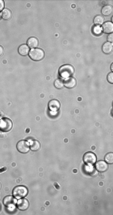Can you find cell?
Segmentation results:
<instances>
[{
    "mask_svg": "<svg viewBox=\"0 0 113 215\" xmlns=\"http://www.w3.org/2000/svg\"><path fill=\"white\" fill-rule=\"evenodd\" d=\"M107 80H108L109 83H113V73L110 72L108 74V76H107Z\"/></svg>",
    "mask_w": 113,
    "mask_h": 215,
    "instance_id": "cb8c5ba5",
    "label": "cell"
},
{
    "mask_svg": "<svg viewBox=\"0 0 113 215\" xmlns=\"http://www.w3.org/2000/svg\"><path fill=\"white\" fill-rule=\"evenodd\" d=\"M0 188H1V183H0Z\"/></svg>",
    "mask_w": 113,
    "mask_h": 215,
    "instance_id": "f1b7e54d",
    "label": "cell"
},
{
    "mask_svg": "<svg viewBox=\"0 0 113 215\" xmlns=\"http://www.w3.org/2000/svg\"><path fill=\"white\" fill-rule=\"evenodd\" d=\"M28 194V189L25 186H17L13 189V196L15 199H20V198H24Z\"/></svg>",
    "mask_w": 113,
    "mask_h": 215,
    "instance_id": "3957f363",
    "label": "cell"
},
{
    "mask_svg": "<svg viewBox=\"0 0 113 215\" xmlns=\"http://www.w3.org/2000/svg\"><path fill=\"white\" fill-rule=\"evenodd\" d=\"M83 161L86 164H94L96 162V156L94 153L92 152H87L84 154L83 156Z\"/></svg>",
    "mask_w": 113,
    "mask_h": 215,
    "instance_id": "8992f818",
    "label": "cell"
},
{
    "mask_svg": "<svg viewBox=\"0 0 113 215\" xmlns=\"http://www.w3.org/2000/svg\"><path fill=\"white\" fill-rule=\"evenodd\" d=\"M84 171L88 173V174H92V172H94V168H93L92 164H86L84 166Z\"/></svg>",
    "mask_w": 113,
    "mask_h": 215,
    "instance_id": "7402d4cb",
    "label": "cell"
},
{
    "mask_svg": "<svg viewBox=\"0 0 113 215\" xmlns=\"http://www.w3.org/2000/svg\"><path fill=\"white\" fill-rule=\"evenodd\" d=\"M92 33L96 36H99V35H101V33H102V28H101V26L99 25H95L94 27L92 28Z\"/></svg>",
    "mask_w": 113,
    "mask_h": 215,
    "instance_id": "d6986e66",
    "label": "cell"
},
{
    "mask_svg": "<svg viewBox=\"0 0 113 215\" xmlns=\"http://www.w3.org/2000/svg\"><path fill=\"white\" fill-rule=\"evenodd\" d=\"M17 150L20 153H27L30 150V146L28 142L25 141V140H20L17 143Z\"/></svg>",
    "mask_w": 113,
    "mask_h": 215,
    "instance_id": "5b68a950",
    "label": "cell"
},
{
    "mask_svg": "<svg viewBox=\"0 0 113 215\" xmlns=\"http://www.w3.org/2000/svg\"><path fill=\"white\" fill-rule=\"evenodd\" d=\"M74 73V68L71 65H63L60 67L59 69V76L61 77V79H67L72 77Z\"/></svg>",
    "mask_w": 113,
    "mask_h": 215,
    "instance_id": "6da1fadb",
    "label": "cell"
},
{
    "mask_svg": "<svg viewBox=\"0 0 113 215\" xmlns=\"http://www.w3.org/2000/svg\"><path fill=\"white\" fill-rule=\"evenodd\" d=\"M63 83H64V86L66 88H69V89H71V88H74L76 86V79L74 78V77H70V78H67V79H65V81H63Z\"/></svg>",
    "mask_w": 113,
    "mask_h": 215,
    "instance_id": "9c48e42d",
    "label": "cell"
},
{
    "mask_svg": "<svg viewBox=\"0 0 113 215\" xmlns=\"http://www.w3.org/2000/svg\"><path fill=\"white\" fill-rule=\"evenodd\" d=\"M29 47L27 46V44H22L18 47V52L19 54L22 55V56H26V55H28L29 53Z\"/></svg>",
    "mask_w": 113,
    "mask_h": 215,
    "instance_id": "4fadbf2b",
    "label": "cell"
},
{
    "mask_svg": "<svg viewBox=\"0 0 113 215\" xmlns=\"http://www.w3.org/2000/svg\"><path fill=\"white\" fill-rule=\"evenodd\" d=\"M3 52H4L3 48H2L1 46H0V56H1V55H3Z\"/></svg>",
    "mask_w": 113,
    "mask_h": 215,
    "instance_id": "83f0119b",
    "label": "cell"
},
{
    "mask_svg": "<svg viewBox=\"0 0 113 215\" xmlns=\"http://www.w3.org/2000/svg\"><path fill=\"white\" fill-rule=\"evenodd\" d=\"M15 209V204H10V205H7V210L9 212H13Z\"/></svg>",
    "mask_w": 113,
    "mask_h": 215,
    "instance_id": "d4e9b609",
    "label": "cell"
},
{
    "mask_svg": "<svg viewBox=\"0 0 113 215\" xmlns=\"http://www.w3.org/2000/svg\"><path fill=\"white\" fill-rule=\"evenodd\" d=\"M40 148V142L38 140H32L31 145H30V150L32 151H37Z\"/></svg>",
    "mask_w": 113,
    "mask_h": 215,
    "instance_id": "e0dca14e",
    "label": "cell"
},
{
    "mask_svg": "<svg viewBox=\"0 0 113 215\" xmlns=\"http://www.w3.org/2000/svg\"><path fill=\"white\" fill-rule=\"evenodd\" d=\"M95 169L98 172H105L108 169V164L105 161H96L95 162Z\"/></svg>",
    "mask_w": 113,
    "mask_h": 215,
    "instance_id": "52a82bcc",
    "label": "cell"
},
{
    "mask_svg": "<svg viewBox=\"0 0 113 215\" xmlns=\"http://www.w3.org/2000/svg\"><path fill=\"white\" fill-rule=\"evenodd\" d=\"M48 107L51 111H57V110H59L60 108V102L58 100H56V99H53V100H51L50 102H49Z\"/></svg>",
    "mask_w": 113,
    "mask_h": 215,
    "instance_id": "8fae6325",
    "label": "cell"
},
{
    "mask_svg": "<svg viewBox=\"0 0 113 215\" xmlns=\"http://www.w3.org/2000/svg\"><path fill=\"white\" fill-rule=\"evenodd\" d=\"M3 204L5 206L10 205V204H16V200L14 196H6L3 199Z\"/></svg>",
    "mask_w": 113,
    "mask_h": 215,
    "instance_id": "2e32d148",
    "label": "cell"
},
{
    "mask_svg": "<svg viewBox=\"0 0 113 215\" xmlns=\"http://www.w3.org/2000/svg\"><path fill=\"white\" fill-rule=\"evenodd\" d=\"M4 6H5L4 1L3 0H0V12H2V10L4 9Z\"/></svg>",
    "mask_w": 113,
    "mask_h": 215,
    "instance_id": "484cf974",
    "label": "cell"
},
{
    "mask_svg": "<svg viewBox=\"0 0 113 215\" xmlns=\"http://www.w3.org/2000/svg\"><path fill=\"white\" fill-rule=\"evenodd\" d=\"M112 11H113V9L110 5H105V6L102 8V14L105 16H109L112 13Z\"/></svg>",
    "mask_w": 113,
    "mask_h": 215,
    "instance_id": "ac0fdd59",
    "label": "cell"
},
{
    "mask_svg": "<svg viewBox=\"0 0 113 215\" xmlns=\"http://www.w3.org/2000/svg\"><path fill=\"white\" fill-rule=\"evenodd\" d=\"M94 24L95 25H99L100 26V24H103L104 23V18H103V16H101V15H97L96 17L94 18Z\"/></svg>",
    "mask_w": 113,
    "mask_h": 215,
    "instance_id": "ffe728a7",
    "label": "cell"
},
{
    "mask_svg": "<svg viewBox=\"0 0 113 215\" xmlns=\"http://www.w3.org/2000/svg\"><path fill=\"white\" fill-rule=\"evenodd\" d=\"M102 31L107 33V34H111L113 32V24L112 22H104L102 24Z\"/></svg>",
    "mask_w": 113,
    "mask_h": 215,
    "instance_id": "30bf717a",
    "label": "cell"
},
{
    "mask_svg": "<svg viewBox=\"0 0 113 215\" xmlns=\"http://www.w3.org/2000/svg\"><path fill=\"white\" fill-rule=\"evenodd\" d=\"M1 17H2V19H4V20H9V19L12 17V12H11L9 9L4 8L1 12Z\"/></svg>",
    "mask_w": 113,
    "mask_h": 215,
    "instance_id": "9a60e30c",
    "label": "cell"
},
{
    "mask_svg": "<svg viewBox=\"0 0 113 215\" xmlns=\"http://www.w3.org/2000/svg\"><path fill=\"white\" fill-rule=\"evenodd\" d=\"M38 44H39V42H38V39L36 37H30L29 39L27 40V46L31 47L32 49L37 48Z\"/></svg>",
    "mask_w": 113,
    "mask_h": 215,
    "instance_id": "7c38bea8",
    "label": "cell"
},
{
    "mask_svg": "<svg viewBox=\"0 0 113 215\" xmlns=\"http://www.w3.org/2000/svg\"><path fill=\"white\" fill-rule=\"evenodd\" d=\"M54 86L57 88V89H61V88L64 87V83H63L62 79H56L54 82Z\"/></svg>",
    "mask_w": 113,
    "mask_h": 215,
    "instance_id": "44dd1931",
    "label": "cell"
},
{
    "mask_svg": "<svg viewBox=\"0 0 113 215\" xmlns=\"http://www.w3.org/2000/svg\"><path fill=\"white\" fill-rule=\"evenodd\" d=\"M108 42H110V43L112 42V35H111V34H110L109 36H108Z\"/></svg>",
    "mask_w": 113,
    "mask_h": 215,
    "instance_id": "4316f807",
    "label": "cell"
},
{
    "mask_svg": "<svg viewBox=\"0 0 113 215\" xmlns=\"http://www.w3.org/2000/svg\"><path fill=\"white\" fill-rule=\"evenodd\" d=\"M12 121L8 118H0V131L1 132H9L12 129Z\"/></svg>",
    "mask_w": 113,
    "mask_h": 215,
    "instance_id": "277c9868",
    "label": "cell"
},
{
    "mask_svg": "<svg viewBox=\"0 0 113 215\" xmlns=\"http://www.w3.org/2000/svg\"><path fill=\"white\" fill-rule=\"evenodd\" d=\"M105 162L107 164H112L113 163V153H108L105 156Z\"/></svg>",
    "mask_w": 113,
    "mask_h": 215,
    "instance_id": "603a6c76",
    "label": "cell"
},
{
    "mask_svg": "<svg viewBox=\"0 0 113 215\" xmlns=\"http://www.w3.org/2000/svg\"><path fill=\"white\" fill-rule=\"evenodd\" d=\"M112 50H113V45H112V43H110V42H105V43L103 44V46H102V51H103L105 54L111 53Z\"/></svg>",
    "mask_w": 113,
    "mask_h": 215,
    "instance_id": "5bb4252c",
    "label": "cell"
},
{
    "mask_svg": "<svg viewBox=\"0 0 113 215\" xmlns=\"http://www.w3.org/2000/svg\"><path fill=\"white\" fill-rule=\"evenodd\" d=\"M16 205H17V208L19 210H26L29 206V202L27 201L25 198H20L18 201H16Z\"/></svg>",
    "mask_w": 113,
    "mask_h": 215,
    "instance_id": "ba28073f",
    "label": "cell"
},
{
    "mask_svg": "<svg viewBox=\"0 0 113 215\" xmlns=\"http://www.w3.org/2000/svg\"><path fill=\"white\" fill-rule=\"evenodd\" d=\"M28 55L30 58L32 60H34V61H40V60H42L44 58V51L42 49L34 48L29 51Z\"/></svg>",
    "mask_w": 113,
    "mask_h": 215,
    "instance_id": "7a4b0ae2",
    "label": "cell"
}]
</instances>
